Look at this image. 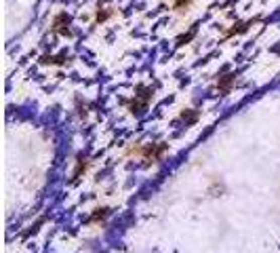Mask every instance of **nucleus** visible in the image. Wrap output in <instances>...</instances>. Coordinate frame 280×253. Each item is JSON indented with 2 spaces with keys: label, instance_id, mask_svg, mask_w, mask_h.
<instances>
[{
  "label": "nucleus",
  "instance_id": "f257e3e1",
  "mask_svg": "<svg viewBox=\"0 0 280 253\" xmlns=\"http://www.w3.org/2000/svg\"><path fill=\"white\" fill-rule=\"evenodd\" d=\"M190 5H192V0H175V3H173V9H175V11H188Z\"/></svg>",
  "mask_w": 280,
  "mask_h": 253
},
{
  "label": "nucleus",
  "instance_id": "f03ea898",
  "mask_svg": "<svg viewBox=\"0 0 280 253\" xmlns=\"http://www.w3.org/2000/svg\"><path fill=\"white\" fill-rule=\"evenodd\" d=\"M232 80H234V78H232V76H226L224 80L219 82V91H224V93H228V91H230V87H232Z\"/></svg>",
  "mask_w": 280,
  "mask_h": 253
}]
</instances>
